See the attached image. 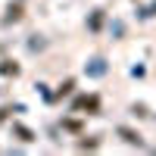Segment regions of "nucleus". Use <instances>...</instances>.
<instances>
[{
	"mask_svg": "<svg viewBox=\"0 0 156 156\" xmlns=\"http://www.w3.org/2000/svg\"><path fill=\"white\" fill-rule=\"evenodd\" d=\"M119 134H122V137L128 140V144H140V134H134L131 128H119Z\"/></svg>",
	"mask_w": 156,
	"mask_h": 156,
	"instance_id": "1",
	"label": "nucleus"
},
{
	"mask_svg": "<svg viewBox=\"0 0 156 156\" xmlns=\"http://www.w3.org/2000/svg\"><path fill=\"white\" fill-rule=\"evenodd\" d=\"M16 134H19L22 140H34V134L28 131V128H22V125H16Z\"/></svg>",
	"mask_w": 156,
	"mask_h": 156,
	"instance_id": "2",
	"label": "nucleus"
},
{
	"mask_svg": "<svg viewBox=\"0 0 156 156\" xmlns=\"http://www.w3.org/2000/svg\"><path fill=\"white\" fill-rule=\"evenodd\" d=\"M90 75H103V62L94 59V66H90Z\"/></svg>",
	"mask_w": 156,
	"mask_h": 156,
	"instance_id": "3",
	"label": "nucleus"
}]
</instances>
